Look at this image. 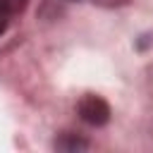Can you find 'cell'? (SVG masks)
<instances>
[{
  "label": "cell",
  "mask_w": 153,
  "mask_h": 153,
  "mask_svg": "<svg viewBox=\"0 0 153 153\" xmlns=\"http://www.w3.org/2000/svg\"><path fill=\"white\" fill-rule=\"evenodd\" d=\"M76 110H79V117H81L84 122L93 124V127H100V124H105V122L110 120V105H108L100 96H96V93L81 96Z\"/></svg>",
  "instance_id": "6da1fadb"
},
{
  "label": "cell",
  "mask_w": 153,
  "mask_h": 153,
  "mask_svg": "<svg viewBox=\"0 0 153 153\" xmlns=\"http://www.w3.org/2000/svg\"><path fill=\"white\" fill-rule=\"evenodd\" d=\"M10 14H12L10 5H7L5 0H0V36L7 31V24H10Z\"/></svg>",
  "instance_id": "3957f363"
},
{
  "label": "cell",
  "mask_w": 153,
  "mask_h": 153,
  "mask_svg": "<svg viewBox=\"0 0 153 153\" xmlns=\"http://www.w3.org/2000/svg\"><path fill=\"white\" fill-rule=\"evenodd\" d=\"M55 148H60V151H84L86 141H81V139H69V141L60 139V141H55Z\"/></svg>",
  "instance_id": "7a4b0ae2"
},
{
  "label": "cell",
  "mask_w": 153,
  "mask_h": 153,
  "mask_svg": "<svg viewBox=\"0 0 153 153\" xmlns=\"http://www.w3.org/2000/svg\"><path fill=\"white\" fill-rule=\"evenodd\" d=\"M5 2H7V5H10V10H12V2H14V5H17V2H19V5H22V2H24V0H5Z\"/></svg>",
  "instance_id": "277c9868"
}]
</instances>
